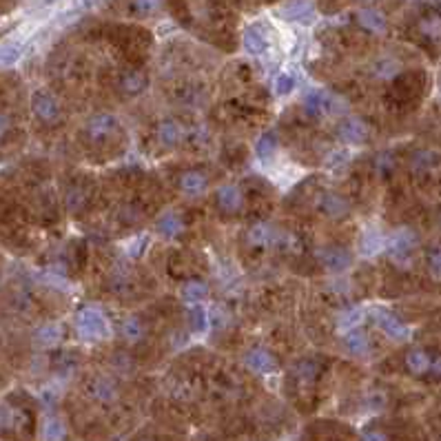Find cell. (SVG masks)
<instances>
[{
    "label": "cell",
    "mask_w": 441,
    "mask_h": 441,
    "mask_svg": "<svg viewBox=\"0 0 441 441\" xmlns=\"http://www.w3.org/2000/svg\"><path fill=\"white\" fill-rule=\"evenodd\" d=\"M304 107L315 116H339L346 111V103L331 91H308L304 98Z\"/></svg>",
    "instance_id": "6da1fadb"
},
{
    "label": "cell",
    "mask_w": 441,
    "mask_h": 441,
    "mask_svg": "<svg viewBox=\"0 0 441 441\" xmlns=\"http://www.w3.org/2000/svg\"><path fill=\"white\" fill-rule=\"evenodd\" d=\"M76 329L84 339H103L107 335V320L98 308H84L76 315Z\"/></svg>",
    "instance_id": "7a4b0ae2"
},
{
    "label": "cell",
    "mask_w": 441,
    "mask_h": 441,
    "mask_svg": "<svg viewBox=\"0 0 441 441\" xmlns=\"http://www.w3.org/2000/svg\"><path fill=\"white\" fill-rule=\"evenodd\" d=\"M32 109L42 122H55L60 118V105L49 91H36L32 98Z\"/></svg>",
    "instance_id": "3957f363"
},
{
    "label": "cell",
    "mask_w": 441,
    "mask_h": 441,
    "mask_svg": "<svg viewBox=\"0 0 441 441\" xmlns=\"http://www.w3.org/2000/svg\"><path fill=\"white\" fill-rule=\"evenodd\" d=\"M317 258H320L322 266L329 268V271H333V273L346 271V268L353 264V255L341 246H326L317 253Z\"/></svg>",
    "instance_id": "277c9868"
},
{
    "label": "cell",
    "mask_w": 441,
    "mask_h": 441,
    "mask_svg": "<svg viewBox=\"0 0 441 441\" xmlns=\"http://www.w3.org/2000/svg\"><path fill=\"white\" fill-rule=\"evenodd\" d=\"M337 133L341 140L348 142V145H364L371 131H368V124L362 118H346L339 122Z\"/></svg>",
    "instance_id": "5b68a950"
},
{
    "label": "cell",
    "mask_w": 441,
    "mask_h": 441,
    "mask_svg": "<svg viewBox=\"0 0 441 441\" xmlns=\"http://www.w3.org/2000/svg\"><path fill=\"white\" fill-rule=\"evenodd\" d=\"M373 317H375L379 329L386 333L388 337H393V339H406L408 337V329H406V324L400 317H395V315H390V312L381 310V308H377L373 312Z\"/></svg>",
    "instance_id": "8992f818"
},
{
    "label": "cell",
    "mask_w": 441,
    "mask_h": 441,
    "mask_svg": "<svg viewBox=\"0 0 441 441\" xmlns=\"http://www.w3.org/2000/svg\"><path fill=\"white\" fill-rule=\"evenodd\" d=\"M277 239H279V231H275L273 226H268V224H255L249 229V244L251 246H260V249L277 246Z\"/></svg>",
    "instance_id": "52a82bcc"
},
{
    "label": "cell",
    "mask_w": 441,
    "mask_h": 441,
    "mask_svg": "<svg viewBox=\"0 0 441 441\" xmlns=\"http://www.w3.org/2000/svg\"><path fill=\"white\" fill-rule=\"evenodd\" d=\"M417 29L423 38H428L433 42H441V11L439 9H428L419 18Z\"/></svg>",
    "instance_id": "ba28073f"
},
{
    "label": "cell",
    "mask_w": 441,
    "mask_h": 441,
    "mask_svg": "<svg viewBox=\"0 0 441 441\" xmlns=\"http://www.w3.org/2000/svg\"><path fill=\"white\" fill-rule=\"evenodd\" d=\"M25 421H27L25 410L11 406V404H3V406H0V433L20 430Z\"/></svg>",
    "instance_id": "9c48e42d"
},
{
    "label": "cell",
    "mask_w": 441,
    "mask_h": 441,
    "mask_svg": "<svg viewBox=\"0 0 441 441\" xmlns=\"http://www.w3.org/2000/svg\"><path fill=\"white\" fill-rule=\"evenodd\" d=\"M320 211L329 218H344L350 211V204L346 202V197L335 195V193H326L320 200Z\"/></svg>",
    "instance_id": "30bf717a"
},
{
    "label": "cell",
    "mask_w": 441,
    "mask_h": 441,
    "mask_svg": "<svg viewBox=\"0 0 441 441\" xmlns=\"http://www.w3.org/2000/svg\"><path fill=\"white\" fill-rule=\"evenodd\" d=\"M417 246V237L412 231H397L390 239H388V249L395 258H406L410 255V251Z\"/></svg>",
    "instance_id": "8fae6325"
},
{
    "label": "cell",
    "mask_w": 441,
    "mask_h": 441,
    "mask_svg": "<svg viewBox=\"0 0 441 441\" xmlns=\"http://www.w3.org/2000/svg\"><path fill=\"white\" fill-rule=\"evenodd\" d=\"M246 366L251 368V371L264 375V373H273L275 368H277V362H275V357H273L271 353L258 348V350H251L246 355Z\"/></svg>",
    "instance_id": "7c38bea8"
},
{
    "label": "cell",
    "mask_w": 441,
    "mask_h": 441,
    "mask_svg": "<svg viewBox=\"0 0 441 441\" xmlns=\"http://www.w3.org/2000/svg\"><path fill=\"white\" fill-rule=\"evenodd\" d=\"M242 204H244V195H242V191L237 187H222L218 191V206L226 213H237L242 209Z\"/></svg>",
    "instance_id": "4fadbf2b"
},
{
    "label": "cell",
    "mask_w": 441,
    "mask_h": 441,
    "mask_svg": "<svg viewBox=\"0 0 441 441\" xmlns=\"http://www.w3.org/2000/svg\"><path fill=\"white\" fill-rule=\"evenodd\" d=\"M113 129H116V120L113 116H107V113H100V116H93L87 122V136L89 140H103L107 138Z\"/></svg>",
    "instance_id": "5bb4252c"
},
{
    "label": "cell",
    "mask_w": 441,
    "mask_h": 441,
    "mask_svg": "<svg viewBox=\"0 0 441 441\" xmlns=\"http://www.w3.org/2000/svg\"><path fill=\"white\" fill-rule=\"evenodd\" d=\"M89 393H91L93 400H96V402H100V404H111V402L118 397L116 383H113L111 379H107V377L93 379V381H91V386H89Z\"/></svg>",
    "instance_id": "9a60e30c"
},
{
    "label": "cell",
    "mask_w": 441,
    "mask_h": 441,
    "mask_svg": "<svg viewBox=\"0 0 441 441\" xmlns=\"http://www.w3.org/2000/svg\"><path fill=\"white\" fill-rule=\"evenodd\" d=\"M430 364H433V357L423 348H415L406 355V368L412 373V375H426L430 373Z\"/></svg>",
    "instance_id": "2e32d148"
},
{
    "label": "cell",
    "mask_w": 441,
    "mask_h": 441,
    "mask_svg": "<svg viewBox=\"0 0 441 441\" xmlns=\"http://www.w3.org/2000/svg\"><path fill=\"white\" fill-rule=\"evenodd\" d=\"M206 184H209V180L204 173H200V171H187V173L180 176V189L189 195L202 193L206 189Z\"/></svg>",
    "instance_id": "e0dca14e"
},
{
    "label": "cell",
    "mask_w": 441,
    "mask_h": 441,
    "mask_svg": "<svg viewBox=\"0 0 441 441\" xmlns=\"http://www.w3.org/2000/svg\"><path fill=\"white\" fill-rule=\"evenodd\" d=\"M312 13V3L310 0H289L287 5L279 7V16L287 20H300L304 16Z\"/></svg>",
    "instance_id": "ac0fdd59"
},
{
    "label": "cell",
    "mask_w": 441,
    "mask_h": 441,
    "mask_svg": "<svg viewBox=\"0 0 441 441\" xmlns=\"http://www.w3.org/2000/svg\"><path fill=\"white\" fill-rule=\"evenodd\" d=\"M145 84H147V76L142 74V71H124L122 78H120V89L124 93H129V96H138L142 89H145Z\"/></svg>",
    "instance_id": "d6986e66"
},
{
    "label": "cell",
    "mask_w": 441,
    "mask_h": 441,
    "mask_svg": "<svg viewBox=\"0 0 441 441\" xmlns=\"http://www.w3.org/2000/svg\"><path fill=\"white\" fill-rule=\"evenodd\" d=\"M158 138H160L162 145H166V147L178 145L180 138H182V126H180V122H176V120H164L158 126Z\"/></svg>",
    "instance_id": "ffe728a7"
},
{
    "label": "cell",
    "mask_w": 441,
    "mask_h": 441,
    "mask_svg": "<svg viewBox=\"0 0 441 441\" xmlns=\"http://www.w3.org/2000/svg\"><path fill=\"white\" fill-rule=\"evenodd\" d=\"M357 20L366 27L368 32H375V34H381L383 29H386V18L381 16L379 11L375 9H364L357 13Z\"/></svg>",
    "instance_id": "44dd1931"
},
{
    "label": "cell",
    "mask_w": 441,
    "mask_h": 441,
    "mask_svg": "<svg viewBox=\"0 0 441 441\" xmlns=\"http://www.w3.org/2000/svg\"><path fill=\"white\" fill-rule=\"evenodd\" d=\"M182 297L187 302H191V304H200V302H204L209 297V287L204 282H197V279L187 282V284H184V289H182Z\"/></svg>",
    "instance_id": "7402d4cb"
},
{
    "label": "cell",
    "mask_w": 441,
    "mask_h": 441,
    "mask_svg": "<svg viewBox=\"0 0 441 441\" xmlns=\"http://www.w3.org/2000/svg\"><path fill=\"white\" fill-rule=\"evenodd\" d=\"M346 348H348L350 355L362 357V355H366L368 350H371V339H368V335L362 333V331H353L346 337Z\"/></svg>",
    "instance_id": "603a6c76"
},
{
    "label": "cell",
    "mask_w": 441,
    "mask_h": 441,
    "mask_svg": "<svg viewBox=\"0 0 441 441\" xmlns=\"http://www.w3.org/2000/svg\"><path fill=\"white\" fill-rule=\"evenodd\" d=\"M62 339V326L60 324H47L42 326V329H38L36 333V341L42 346H53L55 341Z\"/></svg>",
    "instance_id": "cb8c5ba5"
},
{
    "label": "cell",
    "mask_w": 441,
    "mask_h": 441,
    "mask_svg": "<svg viewBox=\"0 0 441 441\" xmlns=\"http://www.w3.org/2000/svg\"><path fill=\"white\" fill-rule=\"evenodd\" d=\"M258 155L262 160H271L273 155H275V151H277V136L273 133V131H268V133H264L260 140H258Z\"/></svg>",
    "instance_id": "d4e9b609"
},
{
    "label": "cell",
    "mask_w": 441,
    "mask_h": 441,
    "mask_svg": "<svg viewBox=\"0 0 441 441\" xmlns=\"http://www.w3.org/2000/svg\"><path fill=\"white\" fill-rule=\"evenodd\" d=\"M244 47L249 53H262L266 49V38L260 34L258 27H251L244 34Z\"/></svg>",
    "instance_id": "484cf974"
},
{
    "label": "cell",
    "mask_w": 441,
    "mask_h": 441,
    "mask_svg": "<svg viewBox=\"0 0 441 441\" xmlns=\"http://www.w3.org/2000/svg\"><path fill=\"white\" fill-rule=\"evenodd\" d=\"M120 333H122L124 339L138 341L142 335H145V329H142L140 320H136V317H126V320L122 322V326H120Z\"/></svg>",
    "instance_id": "4316f807"
},
{
    "label": "cell",
    "mask_w": 441,
    "mask_h": 441,
    "mask_svg": "<svg viewBox=\"0 0 441 441\" xmlns=\"http://www.w3.org/2000/svg\"><path fill=\"white\" fill-rule=\"evenodd\" d=\"M362 320H364V312H362L360 308H350V310H344V312H341L339 320H337V326H339V331H350V329H355V326H357Z\"/></svg>",
    "instance_id": "83f0119b"
},
{
    "label": "cell",
    "mask_w": 441,
    "mask_h": 441,
    "mask_svg": "<svg viewBox=\"0 0 441 441\" xmlns=\"http://www.w3.org/2000/svg\"><path fill=\"white\" fill-rule=\"evenodd\" d=\"M383 246H386V239L381 237V233L379 231H368L366 235H364V242H362V249H364V253H379Z\"/></svg>",
    "instance_id": "f1b7e54d"
},
{
    "label": "cell",
    "mask_w": 441,
    "mask_h": 441,
    "mask_svg": "<svg viewBox=\"0 0 441 441\" xmlns=\"http://www.w3.org/2000/svg\"><path fill=\"white\" fill-rule=\"evenodd\" d=\"M158 231L166 237H173L182 231V220L178 216H164L160 222H158Z\"/></svg>",
    "instance_id": "f546056e"
},
{
    "label": "cell",
    "mask_w": 441,
    "mask_h": 441,
    "mask_svg": "<svg viewBox=\"0 0 441 441\" xmlns=\"http://www.w3.org/2000/svg\"><path fill=\"white\" fill-rule=\"evenodd\" d=\"M67 435V428H65V423L60 419H55L51 417L47 423H45V439L47 441H62Z\"/></svg>",
    "instance_id": "4dcf8cb0"
},
{
    "label": "cell",
    "mask_w": 441,
    "mask_h": 441,
    "mask_svg": "<svg viewBox=\"0 0 441 441\" xmlns=\"http://www.w3.org/2000/svg\"><path fill=\"white\" fill-rule=\"evenodd\" d=\"M162 0H131V9L138 16H151L160 9Z\"/></svg>",
    "instance_id": "1f68e13d"
},
{
    "label": "cell",
    "mask_w": 441,
    "mask_h": 441,
    "mask_svg": "<svg viewBox=\"0 0 441 441\" xmlns=\"http://www.w3.org/2000/svg\"><path fill=\"white\" fill-rule=\"evenodd\" d=\"M400 74V62L397 60H381L375 65V76L377 78H393Z\"/></svg>",
    "instance_id": "d6a6232c"
},
{
    "label": "cell",
    "mask_w": 441,
    "mask_h": 441,
    "mask_svg": "<svg viewBox=\"0 0 441 441\" xmlns=\"http://www.w3.org/2000/svg\"><path fill=\"white\" fill-rule=\"evenodd\" d=\"M295 84H297V80H295L293 74H279L277 80H275V91L279 96H289L295 89Z\"/></svg>",
    "instance_id": "836d02e7"
},
{
    "label": "cell",
    "mask_w": 441,
    "mask_h": 441,
    "mask_svg": "<svg viewBox=\"0 0 441 441\" xmlns=\"http://www.w3.org/2000/svg\"><path fill=\"white\" fill-rule=\"evenodd\" d=\"M191 326H193V331H197V333H202L206 329V312H204L202 306H195L191 310Z\"/></svg>",
    "instance_id": "e575fe53"
},
{
    "label": "cell",
    "mask_w": 441,
    "mask_h": 441,
    "mask_svg": "<svg viewBox=\"0 0 441 441\" xmlns=\"http://www.w3.org/2000/svg\"><path fill=\"white\" fill-rule=\"evenodd\" d=\"M428 268L435 277L441 279V249H435L428 253Z\"/></svg>",
    "instance_id": "d590c367"
},
{
    "label": "cell",
    "mask_w": 441,
    "mask_h": 441,
    "mask_svg": "<svg viewBox=\"0 0 441 441\" xmlns=\"http://www.w3.org/2000/svg\"><path fill=\"white\" fill-rule=\"evenodd\" d=\"M348 160V153L346 151H335L329 155V160H326V164H329V169H341L346 164Z\"/></svg>",
    "instance_id": "8d00e7d4"
},
{
    "label": "cell",
    "mask_w": 441,
    "mask_h": 441,
    "mask_svg": "<svg viewBox=\"0 0 441 441\" xmlns=\"http://www.w3.org/2000/svg\"><path fill=\"white\" fill-rule=\"evenodd\" d=\"M9 129H11V120H9L7 113L0 111V140H3L9 133Z\"/></svg>",
    "instance_id": "74e56055"
},
{
    "label": "cell",
    "mask_w": 441,
    "mask_h": 441,
    "mask_svg": "<svg viewBox=\"0 0 441 441\" xmlns=\"http://www.w3.org/2000/svg\"><path fill=\"white\" fill-rule=\"evenodd\" d=\"M362 441H386V435L379 433V430H366Z\"/></svg>",
    "instance_id": "f35d334b"
},
{
    "label": "cell",
    "mask_w": 441,
    "mask_h": 441,
    "mask_svg": "<svg viewBox=\"0 0 441 441\" xmlns=\"http://www.w3.org/2000/svg\"><path fill=\"white\" fill-rule=\"evenodd\" d=\"M430 373H433L435 377H439V379H441V355H437V357H433Z\"/></svg>",
    "instance_id": "ab89813d"
},
{
    "label": "cell",
    "mask_w": 441,
    "mask_h": 441,
    "mask_svg": "<svg viewBox=\"0 0 441 441\" xmlns=\"http://www.w3.org/2000/svg\"><path fill=\"white\" fill-rule=\"evenodd\" d=\"M360 3H373V0H360Z\"/></svg>",
    "instance_id": "60d3db41"
}]
</instances>
